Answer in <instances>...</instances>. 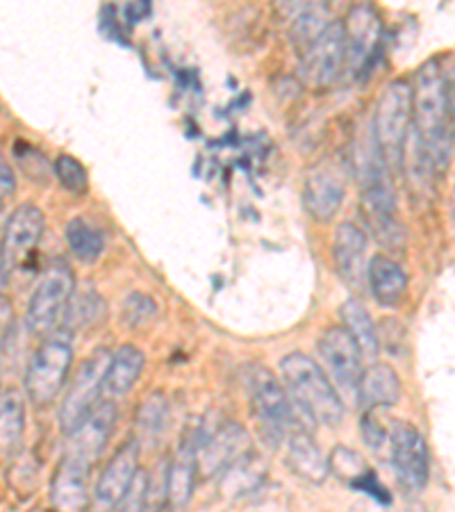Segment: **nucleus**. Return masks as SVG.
Wrapping results in <instances>:
<instances>
[{
  "label": "nucleus",
  "mask_w": 455,
  "mask_h": 512,
  "mask_svg": "<svg viewBox=\"0 0 455 512\" xmlns=\"http://www.w3.org/2000/svg\"><path fill=\"white\" fill-rule=\"evenodd\" d=\"M412 89L415 155L426 173L446 171L453 153V76L451 60L433 57L419 66Z\"/></svg>",
  "instance_id": "nucleus-1"
},
{
  "label": "nucleus",
  "mask_w": 455,
  "mask_h": 512,
  "mask_svg": "<svg viewBox=\"0 0 455 512\" xmlns=\"http://www.w3.org/2000/svg\"><path fill=\"white\" fill-rule=\"evenodd\" d=\"M283 387L292 401V408L299 410L305 419L314 424L335 428L344 419V401L328 381L317 362L305 353H289L280 362Z\"/></svg>",
  "instance_id": "nucleus-2"
},
{
  "label": "nucleus",
  "mask_w": 455,
  "mask_h": 512,
  "mask_svg": "<svg viewBox=\"0 0 455 512\" xmlns=\"http://www.w3.org/2000/svg\"><path fill=\"white\" fill-rule=\"evenodd\" d=\"M412 130V89L408 80H394L378 96L371 117V142L387 171L401 169Z\"/></svg>",
  "instance_id": "nucleus-3"
},
{
  "label": "nucleus",
  "mask_w": 455,
  "mask_h": 512,
  "mask_svg": "<svg viewBox=\"0 0 455 512\" xmlns=\"http://www.w3.org/2000/svg\"><path fill=\"white\" fill-rule=\"evenodd\" d=\"M358 180L362 187V214L367 219L371 233L378 237L380 244H399L403 233L399 219H396V196L392 178L371 139L362 160L358 162Z\"/></svg>",
  "instance_id": "nucleus-4"
},
{
  "label": "nucleus",
  "mask_w": 455,
  "mask_h": 512,
  "mask_svg": "<svg viewBox=\"0 0 455 512\" xmlns=\"http://www.w3.org/2000/svg\"><path fill=\"white\" fill-rule=\"evenodd\" d=\"M244 383L262 437L271 447H283L296 428H303L296 424V410L283 383L269 369L258 365L244 369Z\"/></svg>",
  "instance_id": "nucleus-5"
},
{
  "label": "nucleus",
  "mask_w": 455,
  "mask_h": 512,
  "mask_svg": "<svg viewBox=\"0 0 455 512\" xmlns=\"http://www.w3.org/2000/svg\"><path fill=\"white\" fill-rule=\"evenodd\" d=\"M73 365V344L71 335L60 330L51 335L39 346L37 353L32 355L30 365L26 369V396L35 406H46L57 394L62 392Z\"/></svg>",
  "instance_id": "nucleus-6"
},
{
  "label": "nucleus",
  "mask_w": 455,
  "mask_h": 512,
  "mask_svg": "<svg viewBox=\"0 0 455 512\" xmlns=\"http://www.w3.org/2000/svg\"><path fill=\"white\" fill-rule=\"evenodd\" d=\"M44 228V212L37 205L23 203L10 214L0 237V278L10 280L35 260Z\"/></svg>",
  "instance_id": "nucleus-7"
},
{
  "label": "nucleus",
  "mask_w": 455,
  "mask_h": 512,
  "mask_svg": "<svg viewBox=\"0 0 455 512\" xmlns=\"http://www.w3.org/2000/svg\"><path fill=\"white\" fill-rule=\"evenodd\" d=\"M76 292V276L64 260H55L41 276L39 285L30 296L26 321L32 333L46 335L60 324L62 315Z\"/></svg>",
  "instance_id": "nucleus-8"
},
{
  "label": "nucleus",
  "mask_w": 455,
  "mask_h": 512,
  "mask_svg": "<svg viewBox=\"0 0 455 512\" xmlns=\"http://www.w3.org/2000/svg\"><path fill=\"white\" fill-rule=\"evenodd\" d=\"M344 48H346V71L355 80H364L376 66L383 44V23L374 7L362 3L342 21Z\"/></svg>",
  "instance_id": "nucleus-9"
},
{
  "label": "nucleus",
  "mask_w": 455,
  "mask_h": 512,
  "mask_svg": "<svg viewBox=\"0 0 455 512\" xmlns=\"http://www.w3.org/2000/svg\"><path fill=\"white\" fill-rule=\"evenodd\" d=\"M346 69L342 21H330L317 39L299 51V78L308 87H330Z\"/></svg>",
  "instance_id": "nucleus-10"
},
{
  "label": "nucleus",
  "mask_w": 455,
  "mask_h": 512,
  "mask_svg": "<svg viewBox=\"0 0 455 512\" xmlns=\"http://www.w3.org/2000/svg\"><path fill=\"white\" fill-rule=\"evenodd\" d=\"M396 478L405 492L417 494L426 487L430 474V458L426 440L415 426L403 419L392 421L390 453Z\"/></svg>",
  "instance_id": "nucleus-11"
},
{
  "label": "nucleus",
  "mask_w": 455,
  "mask_h": 512,
  "mask_svg": "<svg viewBox=\"0 0 455 512\" xmlns=\"http://www.w3.org/2000/svg\"><path fill=\"white\" fill-rule=\"evenodd\" d=\"M112 353L105 349H98L94 355L82 362L76 378L64 396V403L60 408V428L64 435H69L82 419L89 415V410L98 403V396L103 392V378L107 365H110Z\"/></svg>",
  "instance_id": "nucleus-12"
},
{
  "label": "nucleus",
  "mask_w": 455,
  "mask_h": 512,
  "mask_svg": "<svg viewBox=\"0 0 455 512\" xmlns=\"http://www.w3.org/2000/svg\"><path fill=\"white\" fill-rule=\"evenodd\" d=\"M319 355L324 362V374L333 383L337 394L342 392L355 399V387L362 376V353L358 344L351 340L342 326L326 328V333L319 340Z\"/></svg>",
  "instance_id": "nucleus-13"
},
{
  "label": "nucleus",
  "mask_w": 455,
  "mask_h": 512,
  "mask_svg": "<svg viewBox=\"0 0 455 512\" xmlns=\"http://www.w3.org/2000/svg\"><path fill=\"white\" fill-rule=\"evenodd\" d=\"M251 451V440L242 424L237 421H223L208 433L201 426L196 449V469L198 476H214L233 465Z\"/></svg>",
  "instance_id": "nucleus-14"
},
{
  "label": "nucleus",
  "mask_w": 455,
  "mask_h": 512,
  "mask_svg": "<svg viewBox=\"0 0 455 512\" xmlns=\"http://www.w3.org/2000/svg\"><path fill=\"white\" fill-rule=\"evenodd\" d=\"M139 447L137 440H130L114 453V458L107 462L101 478H98L96 490L91 494L89 510L91 512H114L126 497L132 478L139 472Z\"/></svg>",
  "instance_id": "nucleus-15"
},
{
  "label": "nucleus",
  "mask_w": 455,
  "mask_h": 512,
  "mask_svg": "<svg viewBox=\"0 0 455 512\" xmlns=\"http://www.w3.org/2000/svg\"><path fill=\"white\" fill-rule=\"evenodd\" d=\"M367 246L369 237L358 224L344 221L337 226L333 242L335 269L353 292H362L367 285Z\"/></svg>",
  "instance_id": "nucleus-16"
},
{
  "label": "nucleus",
  "mask_w": 455,
  "mask_h": 512,
  "mask_svg": "<svg viewBox=\"0 0 455 512\" xmlns=\"http://www.w3.org/2000/svg\"><path fill=\"white\" fill-rule=\"evenodd\" d=\"M114 421H117V406L112 401H98L89 415L66 435L69 437V447L66 453L78 456L94 465L96 458L101 456L107 440L114 431Z\"/></svg>",
  "instance_id": "nucleus-17"
},
{
  "label": "nucleus",
  "mask_w": 455,
  "mask_h": 512,
  "mask_svg": "<svg viewBox=\"0 0 455 512\" xmlns=\"http://www.w3.org/2000/svg\"><path fill=\"white\" fill-rule=\"evenodd\" d=\"M91 467H94L91 462L78 456H71V453H64L51 483V503L55 510L85 512L89 508Z\"/></svg>",
  "instance_id": "nucleus-18"
},
{
  "label": "nucleus",
  "mask_w": 455,
  "mask_h": 512,
  "mask_svg": "<svg viewBox=\"0 0 455 512\" xmlns=\"http://www.w3.org/2000/svg\"><path fill=\"white\" fill-rule=\"evenodd\" d=\"M344 201V183L339 173L328 164H317L305 178L303 203L310 217L326 224L335 217Z\"/></svg>",
  "instance_id": "nucleus-19"
},
{
  "label": "nucleus",
  "mask_w": 455,
  "mask_h": 512,
  "mask_svg": "<svg viewBox=\"0 0 455 512\" xmlns=\"http://www.w3.org/2000/svg\"><path fill=\"white\" fill-rule=\"evenodd\" d=\"M401 399V378L390 365L371 362L362 369V376L355 387V401L362 410H387Z\"/></svg>",
  "instance_id": "nucleus-20"
},
{
  "label": "nucleus",
  "mask_w": 455,
  "mask_h": 512,
  "mask_svg": "<svg viewBox=\"0 0 455 512\" xmlns=\"http://www.w3.org/2000/svg\"><path fill=\"white\" fill-rule=\"evenodd\" d=\"M198 435H201V426L194 428L192 435L182 440L180 449L167 467V501L173 508L187 506L192 499L194 483L198 476L196 469V449H198Z\"/></svg>",
  "instance_id": "nucleus-21"
},
{
  "label": "nucleus",
  "mask_w": 455,
  "mask_h": 512,
  "mask_svg": "<svg viewBox=\"0 0 455 512\" xmlns=\"http://www.w3.org/2000/svg\"><path fill=\"white\" fill-rule=\"evenodd\" d=\"M287 447V465L294 476L310 485H321L328 478V458L317 447L312 435L305 428H296L285 442Z\"/></svg>",
  "instance_id": "nucleus-22"
},
{
  "label": "nucleus",
  "mask_w": 455,
  "mask_h": 512,
  "mask_svg": "<svg viewBox=\"0 0 455 512\" xmlns=\"http://www.w3.org/2000/svg\"><path fill=\"white\" fill-rule=\"evenodd\" d=\"M367 285L383 308H396L408 292V276L399 262L387 255H376L367 262Z\"/></svg>",
  "instance_id": "nucleus-23"
},
{
  "label": "nucleus",
  "mask_w": 455,
  "mask_h": 512,
  "mask_svg": "<svg viewBox=\"0 0 455 512\" xmlns=\"http://www.w3.org/2000/svg\"><path fill=\"white\" fill-rule=\"evenodd\" d=\"M146 365V358L142 349H137L135 344H123L119 346L117 353H112L110 365H107L105 378H103V394L112 396H126L132 385L137 383V378L142 376Z\"/></svg>",
  "instance_id": "nucleus-24"
},
{
  "label": "nucleus",
  "mask_w": 455,
  "mask_h": 512,
  "mask_svg": "<svg viewBox=\"0 0 455 512\" xmlns=\"http://www.w3.org/2000/svg\"><path fill=\"white\" fill-rule=\"evenodd\" d=\"M267 478V465L260 460V456L248 451L246 456L239 458L233 465L226 467L221 472V481H219V490L223 497L228 499H237L244 497V494H251L253 490L264 483Z\"/></svg>",
  "instance_id": "nucleus-25"
},
{
  "label": "nucleus",
  "mask_w": 455,
  "mask_h": 512,
  "mask_svg": "<svg viewBox=\"0 0 455 512\" xmlns=\"http://www.w3.org/2000/svg\"><path fill=\"white\" fill-rule=\"evenodd\" d=\"M339 315H342V328L351 335V340L358 344L362 358L374 360L380 351V337L374 319L369 317V312L362 305V301L349 299L342 305Z\"/></svg>",
  "instance_id": "nucleus-26"
},
{
  "label": "nucleus",
  "mask_w": 455,
  "mask_h": 512,
  "mask_svg": "<svg viewBox=\"0 0 455 512\" xmlns=\"http://www.w3.org/2000/svg\"><path fill=\"white\" fill-rule=\"evenodd\" d=\"M26 431V399L10 390L0 396V453H12Z\"/></svg>",
  "instance_id": "nucleus-27"
},
{
  "label": "nucleus",
  "mask_w": 455,
  "mask_h": 512,
  "mask_svg": "<svg viewBox=\"0 0 455 512\" xmlns=\"http://www.w3.org/2000/svg\"><path fill=\"white\" fill-rule=\"evenodd\" d=\"M66 244H69L71 253L76 255L80 262H96L105 251V235L103 230L91 224L89 219L76 217L66 224Z\"/></svg>",
  "instance_id": "nucleus-28"
},
{
  "label": "nucleus",
  "mask_w": 455,
  "mask_h": 512,
  "mask_svg": "<svg viewBox=\"0 0 455 512\" xmlns=\"http://www.w3.org/2000/svg\"><path fill=\"white\" fill-rule=\"evenodd\" d=\"M103 317H105V301L96 292L87 289V292H82V294L73 292L60 324L64 326L62 328L64 333L71 335L73 330L91 328L94 324H98Z\"/></svg>",
  "instance_id": "nucleus-29"
},
{
  "label": "nucleus",
  "mask_w": 455,
  "mask_h": 512,
  "mask_svg": "<svg viewBox=\"0 0 455 512\" xmlns=\"http://www.w3.org/2000/svg\"><path fill=\"white\" fill-rule=\"evenodd\" d=\"M167 415H169V406L167 399L162 394H153L144 401V406L139 408L137 415V431H139V447L142 442L155 444L157 437L162 435L164 426H167Z\"/></svg>",
  "instance_id": "nucleus-30"
},
{
  "label": "nucleus",
  "mask_w": 455,
  "mask_h": 512,
  "mask_svg": "<svg viewBox=\"0 0 455 512\" xmlns=\"http://www.w3.org/2000/svg\"><path fill=\"white\" fill-rule=\"evenodd\" d=\"M385 410H364L362 415V437L367 442L369 449H374L380 456L390 453V431H392V421L383 419Z\"/></svg>",
  "instance_id": "nucleus-31"
},
{
  "label": "nucleus",
  "mask_w": 455,
  "mask_h": 512,
  "mask_svg": "<svg viewBox=\"0 0 455 512\" xmlns=\"http://www.w3.org/2000/svg\"><path fill=\"white\" fill-rule=\"evenodd\" d=\"M328 472H333L337 478H342V481L353 485L360 476L369 472V467L367 462L362 460L360 453L346 447H337L333 451V458H328Z\"/></svg>",
  "instance_id": "nucleus-32"
},
{
  "label": "nucleus",
  "mask_w": 455,
  "mask_h": 512,
  "mask_svg": "<svg viewBox=\"0 0 455 512\" xmlns=\"http://www.w3.org/2000/svg\"><path fill=\"white\" fill-rule=\"evenodd\" d=\"M55 173H57V180H60L66 192H71V194L87 192V185H89L87 171H85V167H82V162L71 158V155H60V158L55 160Z\"/></svg>",
  "instance_id": "nucleus-33"
},
{
  "label": "nucleus",
  "mask_w": 455,
  "mask_h": 512,
  "mask_svg": "<svg viewBox=\"0 0 455 512\" xmlns=\"http://www.w3.org/2000/svg\"><path fill=\"white\" fill-rule=\"evenodd\" d=\"M157 317V303L146 294H130L123 305V319L130 328L146 326Z\"/></svg>",
  "instance_id": "nucleus-34"
},
{
  "label": "nucleus",
  "mask_w": 455,
  "mask_h": 512,
  "mask_svg": "<svg viewBox=\"0 0 455 512\" xmlns=\"http://www.w3.org/2000/svg\"><path fill=\"white\" fill-rule=\"evenodd\" d=\"M146 485H148V476L144 469L139 467V472L135 474V478H132V483L128 487L126 497H123L117 506V512H142L144 499H146Z\"/></svg>",
  "instance_id": "nucleus-35"
},
{
  "label": "nucleus",
  "mask_w": 455,
  "mask_h": 512,
  "mask_svg": "<svg viewBox=\"0 0 455 512\" xmlns=\"http://www.w3.org/2000/svg\"><path fill=\"white\" fill-rule=\"evenodd\" d=\"M148 12H151V5H148V3H137V5H128V7H126V14H128L130 23H137V21L142 19V16H146Z\"/></svg>",
  "instance_id": "nucleus-36"
}]
</instances>
